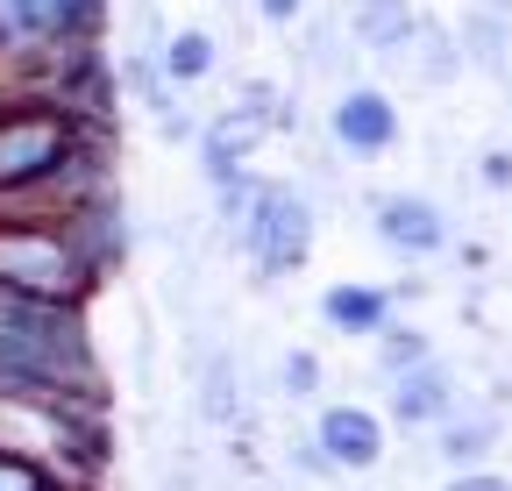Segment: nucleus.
Here are the masks:
<instances>
[{
  "mask_svg": "<svg viewBox=\"0 0 512 491\" xmlns=\"http://www.w3.org/2000/svg\"><path fill=\"white\" fill-rule=\"evenodd\" d=\"M93 385V349L79 306L43 299H0V399L57 406Z\"/></svg>",
  "mask_w": 512,
  "mask_h": 491,
  "instance_id": "nucleus-1",
  "label": "nucleus"
},
{
  "mask_svg": "<svg viewBox=\"0 0 512 491\" xmlns=\"http://www.w3.org/2000/svg\"><path fill=\"white\" fill-rule=\"evenodd\" d=\"M100 271L79 257V242L64 228L15 221L0 228V299H43V306H79Z\"/></svg>",
  "mask_w": 512,
  "mask_h": 491,
  "instance_id": "nucleus-2",
  "label": "nucleus"
},
{
  "mask_svg": "<svg viewBox=\"0 0 512 491\" xmlns=\"http://www.w3.org/2000/svg\"><path fill=\"white\" fill-rule=\"evenodd\" d=\"M72 164V121L50 107L0 114V193H36Z\"/></svg>",
  "mask_w": 512,
  "mask_h": 491,
  "instance_id": "nucleus-3",
  "label": "nucleus"
},
{
  "mask_svg": "<svg viewBox=\"0 0 512 491\" xmlns=\"http://www.w3.org/2000/svg\"><path fill=\"white\" fill-rule=\"evenodd\" d=\"M249 250H256V264L264 271H299L306 264V250H313V214H306V200L299 193H285V186H264V193H249Z\"/></svg>",
  "mask_w": 512,
  "mask_h": 491,
  "instance_id": "nucleus-4",
  "label": "nucleus"
},
{
  "mask_svg": "<svg viewBox=\"0 0 512 491\" xmlns=\"http://www.w3.org/2000/svg\"><path fill=\"white\" fill-rule=\"evenodd\" d=\"M107 15V0H0V50L22 43H86Z\"/></svg>",
  "mask_w": 512,
  "mask_h": 491,
  "instance_id": "nucleus-5",
  "label": "nucleus"
},
{
  "mask_svg": "<svg viewBox=\"0 0 512 491\" xmlns=\"http://www.w3.org/2000/svg\"><path fill=\"white\" fill-rule=\"evenodd\" d=\"M328 129H335L342 150L377 157V150H392V143H399V107L384 100V93H370V86H356V93H342V100L328 107Z\"/></svg>",
  "mask_w": 512,
  "mask_h": 491,
  "instance_id": "nucleus-6",
  "label": "nucleus"
},
{
  "mask_svg": "<svg viewBox=\"0 0 512 491\" xmlns=\"http://www.w3.org/2000/svg\"><path fill=\"white\" fill-rule=\"evenodd\" d=\"M313 449L328 456L335 470H370V463L384 456V427H377V413H363V406H328V413H320V427H313Z\"/></svg>",
  "mask_w": 512,
  "mask_h": 491,
  "instance_id": "nucleus-7",
  "label": "nucleus"
},
{
  "mask_svg": "<svg viewBox=\"0 0 512 491\" xmlns=\"http://www.w3.org/2000/svg\"><path fill=\"white\" fill-rule=\"evenodd\" d=\"M377 235L392 242V250H406V257H427V250H441V242H448L441 214H434L427 200H413V193H399V200L377 207Z\"/></svg>",
  "mask_w": 512,
  "mask_h": 491,
  "instance_id": "nucleus-8",
  "label": "nucleus"
},
{
  "mask_svg": "<svg viewBox=\"0 0 512 491\" xmlns=\"http://www.w3.org/2000/svg\"><path fill=\"white\" fill-rule=\"evenodd\" d=\"M448 406H456V392H448V378L434 371V363H413V371H399V392H392V413L413 427V420H441Z\"/></svg>",
  "mask_w": 512,
  "mask_h": 491,
  "instance_id": "nucleus-9",
  "label": "nucleus"
},
{
  "mask_svg": "<svg viewBox=\"0 0 512 491\" xmlns=\"http://www.w3.org/2000/svg\"><path fill=\"white\" fill-rule=\"evenodd\" d=\"M214 57H221V50H214L207 29H178L171 43H157V72H164L171 86H200V79L214 72Z\"/></svg>",
  "mask_w": 512,
  "mask_h": 491,
  "instance_id": "nucleus-10",
  "label": "nucleus"
},
{
  "mask_svg": "<svg viewBox=\"0 0 512 491\" xmlns=\"http://www.w3.org/2000/svg\"><path fill=\"white\" fill-rule=\"evenodd\" d=\"M320 314H328L342 335H384V292H370V285H335L328 299H320Z\"/></svg>",
  "mask_w": 512,
  "mask_h": 491,
  "instance_id": "nucleus-11",
  "label": "nucleus"
},
{
  "mask_svg": "<svg viewBox=\"0 0 512 491\" xmlns=\"http://www.w3.org/2000/svg\"><path fill=\"white\" fill-rule=\"evenodd\" d=\"M363 36H370L377 50H399V36H406V8H399V0H370V8H363Z\"/></svg>",
  "mask_w": 512,
  "mask_h": 491,
  "instance_id": "nucleus-12",
  "label": "nucleus"
},
{
  "mask_svg": "<svg viewBox=\"0 0 512 491\" xmlns=\"http://www.w3.org/2000/svg\"><path fill=\"white\" fill-rule=\"evenodd\" d=\"M0 491H57V477L43 463L15 456V449H0Z\"/></svg>",
  "mask_w": 512,
  "mask_h": 491,
  "instance_id": "nucleus-13",
  "label": "nucleus"
},
{
  "mask_svg": "<svg viewBox=\"0 0 512 491\" xmlns=\"http://www.w3.org/2000/svg\"><path fill=\"white\" fill-rule=\"evenodd\" d=\"M491 449V420H463V427H448V442H441V456L456 463V456H484Z\"/></svg>",
  "mask_w": 512,
  "mask_h": 491,
  "instance_id": "nucleus-14",
  "label": "nucleus"
},
{
  "mask_svg": "<svg viewBox=\"0 0 512 491\" xmlns=\"http://www.w3.org/2000/svg\"><path fill=\"white\" fill-rule=\"evenodd\" d=\"M207 413L235 420V363H214V371H207Z\"/></svg>",
  "mask_w": 512,
  "mask_h": 491,
  "instance_id": "nucleus-15",
  "label": "nucleus"
},
{
  "mask_svg": "<svg viewBox=\"0 0 512 491\" xmlns=\"http://www.w3.org/2000/svg\"><path fill=\"white\" fill-rule=\"evenodd\" d=\"M413 363H427V342H420L413 328L384 335V371H413Z\"/></svg>",
  "mask_w": 512,
  "mask_h": 491,
  "instance_id": "nucleus-16",
  "label": "nucleus"
},
{
  "mask_svg": "<svg viewBox=\"0 0 512 491\" xmlns=\"http://www.w3.org/2000/svg\"><path fill=\"white\" fill-rule=\"evenodd\" d=\"M285 385H292V392H313V385H320V363H313L306 349H292V356H285Z\"/></svg>",
  "mask_w": 512,
  "mask_h": 491,
  "instance_id": "nucleus-17",
  "label": "nucleus"
},
{
  "mask_svg": "<svg viewBox=\"0 0 512 491\" xmlns=\"http://www.w3.org/2000/svg\"><path fill=\"white\" fill-rule=\"evenodd\" d=\"M484 186H512V157H505V150L484 157Z\"/></svg>",
  "mask_w": 512,
  "mask_h": 491,
  "instance_id": "nucleus-18",
  "label": "nucleus"
},
{
  "mask_svg": "<svg viewBox=\"0 0 512 491\" xmlns=\"http://www.w3.org/2000/svg\"><path fill=\"white\" fill-rule=\"evenodd\" d=\"M448 491H512V484H498V477H456Z\"/></svg>",
  "mask_w": 512,
  "mask_h": 491,
  "instance_id": "nucleus-19",
  "label": "nucleus"
},
{
  "mask_svg": "<svg viewBox=\"0 0 512 491\" xmlns=\"http://www.w3.org/2000/svg\"><path fill=\"white\" fill-rule=\"evenodd\" d=\"M256 8H264L271 22H292V15H299V0H256Z\"/></svg>",
  "mask_w": 512,
  "mask_h": 491,
  "instance_id": "nucleus-20",
  "label": "nucleus"
}]
</instances>
